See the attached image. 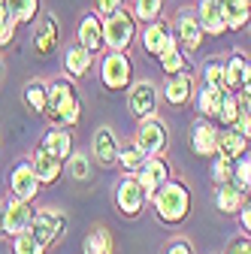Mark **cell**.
Here are the masks:
<instances>
[{"label": "cell", "mask_w": 251, "mask_h": 254, "mask_svg": "<svg viewBox=\"0 0 251 254\" xmlns=\"http://www.w3.org/2000/svg\"><path fill=\"white\" fill-rule=\"evenodd\" d=\"M58 43H61V24L55 15H40L34 21V52L40 58H49L58 52Z\"/></svg>", "instance_id": "e0dca14e"}, {"label": "cell", "mask_w": 251, "mask_h": 254, "mask_svg": "<svg viewBox=\"0 0 251 254\" xmlns=\"http://www.w3.org/2000/svg\"><path fill=\"white\" fill-rule=\"evenodd\" d=\"M94 9H97L103 18L121 12V9H127V0H94Z\"/></svg>", "instance_id": "ab89813d"}, {"label": "cell", "mask_w": 251, "mask_h": 254, "mask_svg": "<svg viewBox=\"0 0 251 254\" xmlns=\"http://www.w3.org/2000/svg\"><path fill=\"white\" fill-rule=\"evenodd\" d=\"M34 215H37V209H34V203H30V200L9 197V200H6V233H9V239H12L15 233L27 230L30 221H34Z\"/></svg>", "instance_id": "ffe728a7"}, {"label": "cell", "mask_w": 251, "mask_h": 254, "mask_svg": "<svg viewBox=\"0 0 251 254\" xmlns=\"http://www.w3.org/2000/svg\"><path fill=\"white\" fill-rule=\"evenodd\" d=\"M161 70L167 73V76H176V73H185V70H191V64H188V52L176 43L173 49H167L161 58Z\"/></svg>", "instance_id": "f1b7e54d"}, {"label": "cell", "mask_w": 251, "mask_h": 254, "mask_svg": "<svg viewBox=\"0 0 251 254\" xmlns=\"http://www.w3.org/2000/svg\"><path fill=\"white\" fill-rule=\"evenodd\" d=\"M248 148V139L242 133H236L233 127H221L218 130V154L227 157V161H236V157H242Z\"/></svg>", "instance_id": "4316f807"}, {"label": "cell", "mask_w": 251, "mask_h": 254, "mask_svg": "<svg viewBox=\"0 0 251 254\" xmlns=\"http://www.w3.org/2000/svg\"><path fill=\"white\" fill-rule=\"evenodd\" d=\"M103 34H106V52H127L139 40V21L130 9H121L103 18Z\"/></svg>", "instance_id": "3957f363"}, {"label": "cell", "mask_w": 251, "mask_h": 254, "mask_svg": "<svg viewBox=\"0 0 251 254\" xmlns=\"http://www.w3.org/2000/svg\"><path fill=\"white\" fill-rule=\"evenodd\" d=\"M179 40H176V30H173V24L161 15V18H154V21H148L145 27H142V34H139V46H142V52L148 55V58H161L167 49H173Z\"/></svg>", "instance_id": "ba28073f"}, {"label": "cell", "mask_w": 251, "mask_h": 254, "mask_svg": "<svg viewBox=\"0 0 251 254\" xmlns=\"http://www.w3.org/2000/svg\"><path fill=\"white\" fill-rule=\"evenodd\" d=\"M233 182H236L242 190H248V194H251V154H248V151L233 161Z\"/></svg>", "instance_id": "f35d334b"}, {"label": "cell", "mask_w": 251, "mask_h": 254, "mask_svg": "<svg viewBox=\"0 0 251 254\" xmlns=\"http://www.w3.org/2000/svg\"><path fill=\"white\" fill-rule=\"evenodd\" d=\"M136 179H139V185L145 188V194H148V200H151V194H154V190H158L161 185H167V182L173 179L170 161H167L164 154H151V157H145V164L139 167Z\"/></svg>", "instance_id": "2e32d148"}, {"label": "cell", "mask_w": 251, "mask_h": 254, "mask_svg": "<svg viewBox=\"0 0 251 254\" xmlns=\"http://www.w3.org/2000/svg\"><path fill=\"white\" fill-rule=\"evenodd\" d=\"M224 3V18H227V30L239 34L251 24V0H221Z\"/></svg>", "instance_id": "484cf974"}, {"label": "cell", "mask_w": 251, "mask_h": 254, "mask_svg": "<svg viewBox=\"0 0 251 254\" xmlns=\"http://www.w3.org/2000/svg\"><path fill=\"white\" fill-rule=\"evenodd\" d=\"M239 227H242V233H248L251 236V197L245 200V206L239 209Z\"/></svg>", "instance_id": "f6af8a7d"}, {"label": "cell", "mask_w": 251, "mask_h": 254, "mask_svg": "<svg viewBox=\"0 0 251 254\" xmlns=\"http://www.w3.org/2000/svg\"><path fill=\"white\" fill-rule=\"evenodd\" d=\"M15 30H18V21H15V18L0 24V49H6V46L15 43Z\"/></svg>", "instance_id": "7bdbcfd3"}, {"label": "cell", "mask_w": 251, "mask_h": 254, "mask_svg": "<svg viewBox=\"0 0 251 254\" xmlns=\"http://www.w3.org/2000/svg\"><path fill=\"white\" fill-rule=\"evenodd\" d=\"M239 94H251V61H245V70H242V85Z\"/></svg>", "instance_id": "bcb514c9"}, {"label": "cell", "mask_w": 251, "mask_h": 254, "mask_svg": "<svg viewBox=\"0 0 251 254\" xmlns=\"http://www.w3.org/2000/svg\"><path fill=\"white\" fill-rule=\"evenodd\" d=\"M164 3H167V0H133V15H136V21L148 24L154 18H161L164 15Z\"/></svg>", "instance_id": "e575fe53"}, {"label": "cell", "mask_w": 251, "mask_h": 254, "mask_svg": "<svg viewBox=\"0 0 251 254\" xmlns=\"http://www.w3.org/2000/svg\"><path fill=\"white\" fill-rule=\"evenodd\" d=\"M158 103H161V88L151 79H139L127 88V112L142 121L148 115H158Z\"/></svg>", "instance_id": "52a82bcc"}, {"label": "cell", "mask_w": 251, "mask_h": 254, "mask_svg": "<svg viewBox=\"0 0 251 254\" xmlns=\"http://www.w3.org/2000/svg\"><path fill=\"white\" fill-rule=\"evenodd\" d=\"M76 43L85 46L91 55H100L106 52V34H103V15L97 9H91L79 18L76 24Z\"/></svg>", "instance_id": "7c38bea8"}, {"label": "cell", "mask_w": 251, "mask_h": 254, "mask_svg": "<svg viewBox=\"0 0 251 254\" xmlns=\"http://www.w3.org/2000/svg\"><path fill=\"white\" fill-rule=\"evenodd\" d=\"M30 164H34V173H37L40 185H55L61 176H64V161H61V157H55L52 151H46L43 145L34 148V154H30Z\"/></svg>", "instance_id": "d6986e66"}, {"label": "cell", "mask_w": 251, "mask_h": 254, "mask_svg": "<svg viewBox=\"0 0 251 254\" xmlns=\"http://www.w3.org/2000/svg\"><path fill=\"white\" fill-rule=\"evenodd\" d=\"M115 209L124 215V218H139L145 203H148V194L145 188L139 185V179L133 173H124L118 182H115Z\"/></svg>", "instance_id": "5b68a950"}, {"label": "cell", "mask_w": 251, "mask_h": 254, "mask_svg": "<svg viewBox=\"0 0 251 254\" xmlns=\"http://www.w3.org/2000/svg\"><path fill=\"white\" fill-rule=\"evenodd\" d=\"M64 170H67L76 182H85V179H91V157H88L85 151H73V154L67 157Z\"/></svg>", "instance_id": "d590c367"}, {"label": "cell", "mask_w": 251, "mask_h": 254, "mask_svg": "<svg viewBox=\"0 0 251 254\" xmlns=\"http://www.w3.org/2000/svg\"><path fill=\"white\" fill-rule=\"evenodd\" d=\"M203 82L212 85V88L227 91V73H224V61L221 58H212V61L203 64Z\"/></svg>", "instance_id": "836d02e7"}, {"label": "cell", "mask_w": 251, "mask_h": 254, "mask_svg": "<svg viewBox=\"0 0 251 254\" xmlns=\"http://www.w3.org/2000/svg\"><path fill=\"white\" fill-rule=\"evenodd\" d=\"M248 27H251V24H248Z\"/></svg>", "instance_id": "816d5d0a"}, {"label": "cell", "mask_w": 251, "mask_h": 254, "mask_svg": "<svg viewBox=\"0 0 251 254\" xmlns=\"http://www.w3.org/2000/svg\"><path fill=\"white\" fill-rule=\"evenodd\" d=\"M151 206L164 227H179V224H185V218L191 215V206H194L191 188L182 179H170L167 185H161L151 194Z\"/></svg>", "instance_id": "6da1fadb"}, {"label": "cell", "mask_w": 251, "mask_h": 254, "mask_svg": "<svg viewBox=\"0 0 251 254\" xmlns=\"http://www.w3.org/2000/svg\"><path fill=\"white\" fill-rule=\"evenodd\" d=\"M9 197H18V200H30L34 203L37 194H40V179L34 173V164H30V157H21V161H15V167L9 170Z\"/></svg>", "instance_id": "30bf717a"}, {"label": "cell", "mask_w": 251, "mask_h": 254, "mask_svg": "<svg viewBox=\"0 0 251 254\" xmlns=\"http://www.w3.org/2000/svg\"><path fill=\"white\" fill-rule=\"evenodd\" d=\"M251 194L248 190H242L236 182H224V185H215V206L218 212H224V215H239V209L245 206Z\"/></svg>", "instance_id": "44dd1931"}, {"label": "cell", "mask_w": 251, "mask_h": 254, "mask_svg": "<svg viewBox=\"0 0 251 254\" xmlns=\"http://www.w3.org/2000/svg\"><path fill=\"white\" fill-rule=\"evenodd\" d=\"M133 142L151 157V154H164L167 145H170V130H167V124L158 118V115H148L136 124V136Z\"/></svg>", "instance_id": "9c48e42d"}, {"label": "cell", "mask_w": 251, "mask_h": 254, "mask_svg": "<svg viewBox=\"0 0 251 254\" xmlns=\"http://www.w3.org/2000/svg\"><path fill=\"white\" fill-rule=\"evenodd\" d=\"M3 239H9V233H6V200H0V242Z\"/></svg>", "instance_id": "7dc6e473"}, {"label": "cell", "mask_w": 251, "mask_h": 254, "mask_svg": "<svg viewBox=\"0 0 251 254\" xmlns=\"http://www.w3.org/2000/svg\"><path fill=\"white\" fill-rule=\"evenodd\" d=\"M9 3V15L18 24H34L40 18V0H6Z\"/></svg>", "instance_id": "1f68e13d"}, {"label": "cell", "mask_w": 251, "mask_h": 254, "mask_svg": "<svg viewBox=\"0 0 251 254\" xmlns=\"http://www.w3.org/2000/svg\"><path fill=\"white\" fill-rule=\"evenodd\" d=\"M3 21H12V15H9V3L0 0V24H3Z\"/></svg>", "instance_id": "c3c4849f"}, {"label": "cell", "mask_w": 251, "mask_h": 254, "mask_svg": "<svg viewBox=\"0 0 251 254\" xmlns=\"http://www.w3.org/2000/svg\"><path fill=\"white\" fill-rule=\"evenodd\" d=\"M224 254H251V236L248 233H239L227 242V251Z\"/></svg>", "instance_id": "60d3db41"}, {"label": "cell", "mask_w": 251, "mask_h": 254, "mask_svg": "<svg viewBox=\"0 0 251 254\" xmlns=\"http://www.w3.org/2000/svg\"><path fill=\"white\" fill-rule=\"evenodd\" d=\"M230 127H233L236 133H242V136L251 142V112H239V115H236V121H233Z\"/></svg>", "instance_id": "ee69618b"}, {"label": "cell", "mask_w": 251, "mask_h": 254, "mask_svg": "<svg viewBox=\"0 0 251 254\" xmlns=\"http://www.w3.org/2000/svg\"><path fill=\"white\" fill-rule=\"evenodd\" d=\"M218 130H221V127H215V121L200 115L191 124V151L197 157H203V161H212L218 154Z\"/></svg>", "instance_id": "5bb4252c"}, {"label": "cell", "mask_w": 251, "mask_h": 254, "mask_svg": "<svg viewBox=\"0 0 251 254\" xmlns=\"http://www.w3.org/2000/svg\"><path fill=\"white\" fill-rule=\"evenodd\" d=\"M100 82L106 91H127L133 85V61L127 52H103Z\"/></svg>", "instance_id": "277c9868"}, {"label": "cell", "mask_w": 251, "mask_h": 254, "mask_svg": "<svg viewBox=\"0 0 251 254\" xmlns=\"http://www.w3.org/2000/svg\"><path fill=\"white\" fill-rule=\"evenodd\" d=\"M209 176H212V185H224V182H233V161L215 154L212 157V167H209Z\"/></svg>", "instance_id": "74e56055"}, {"label": "cell", "mask_w": 251, "mask_h": 254, "mask_svg": "<svg viewBox=\"0 0 251 254\" xmlns=\"http://www.w3.org/2000/svg\"><path fill=\"white\" fill-rule=\"evenodd\" d=\"M161 254H194V245L188 242V239H182V236H176V239L167 242V248Z\"/></svg>", "instance_id": "b9f144b4"}, {"label": "cell", "mask_w": 251, "mask_h": 254, "mask_svg": "<svg viewBox=\"0 0 251 254\" xmlns=\"http://www.w3.org/2000/svg\"><path fill=\"white\" fill-rule=\"evenodd\" d=\"M82 254H115V239L106 227H91L82 242Z\"/></svg>", "instance_id": "83f0119b"}, {"label": "cell", "mask_w": 251, "mask_h": 254, "mask_svg": "<svg viewBox=\"0 0 251 254\" xmlns=\"http://www.w3.org/2000/svg\"><path fill=\"white\" fill-rule=\"evenodd\" d=\"M40 145H43L46 151H52L55 157H61L64 164H67V157L76 151V148H73V133H70V127H49V130L43 133V139H40Z\"/></svg>", "instance_id": "603a6c76"}, {"label": "cell", "mask_w": 251, "mask_h": 254, "mask_svg": "<svg viewBox=\"0 0 251 254\" xmlns=\"http://www.w3.org/2000/svg\"><path fill=\"white\" fill-rule=\"evenodd\" d=\"M197 15H200V27H203L206 37H221L227 30V18H224V3L221 0H200Z\"/></svg>", "instance_id": "ac0fdd59"}, {"label": "cell", "mask_w": 251, "mask_h": 254, "mask_svg": "<svg viewBox=\"0 0 251 254\" xmlns=\"http://www.w3.org/2000/svg\"><path fill=\"white\" fill-rule=\"evenodd\" d=\"M49 127H73L82 118V97L73 85V79L61 76L49 82Z\"/></svg>", "instance_id": "7a4b0ae2"}, {"label": "cell", "mask_w": 251, "mask_h": 254, "mask_svg": "<svg viewBox=\"0 0 251 254\" xmlns=\"http://www.w3.org/2000/svg\"><path fill=\"white\" fill-rule=\"evenodd\" d=\"M224 94L227 91H221V88H212V85H200L197 88V112L203 115V118H209V121H218V115H221V103H224Z\"/></svg>", "instance_id": "d4e9b609"}, {"label": "cell", "mask_w": 251, "mask_h": 254, "mask_svg": "<svg viewBox=\"0 0 251 254\" xmlns=\"http://www.w3.org/2000/svg\"><path fill=\"white\" fill-rule=\"evenodd\" d=\"M245 55L242 52H233L227 61H224V73H227V91H239L242 85V70H245Z\"/></svg>", "instance_id": "d6a6232c"}, {"label": "cell", "mask_w": 251, "mask_h": 254, "mask_svg": "<svg viewBox=\"0 0 251 254\" xmlns=\"http://www.w3.org/2000/svg\"><path fill=\"white\" fill-rule=\"evenodd\" d=\"M67 227H70V221H67L64 212L55 209V206H43V209H37V215H34V221H30L27 230H34V236L43 239L52 248V245H58L67 236Z\"/></svg>", "instance_id": "8992f818"}, {"label": "cell", "mask_w": 251, "mask_h": 254, "mask_svg": "<svg viewBox=\"0 0 251 254\" xmlns=\"http://www.w3.org/2000/svg\"><path fill=\"white\" fill-rule=\"evenodd\" d=\"M3 79H6V64H3V55H0V88H3Z\"/></svg>", "instance_id": "f907efd6"}, {"label": "cell", "mask_w": 251, "mask_h": 254, "mask_svg": "<svg viewBox=\"0 0 251 254\" xmlns=\"http://www.w3.org/2000/svg\"><path fill=\"white\" fill-rule=\"evenodd\" d=\"M194 94H197V79H194L191 70L176 73V76H167V82L161 88V97L170 106H188V103L194 100Z\"/></svg>", "instance_id": "9a60e30c"}, {"label": "cell", "mask_w": 251, "mask_h": 254, "mask_svg": "<svg viewBox=\"0 0 251 254\" xmlns=\"http://www.w3.org/2000/svg\"><path fill=\"white\" fill-rule=\"evenodd\" d=\"M239 106L242 112H251V94H239Z\"/></svg>", "instance_id": "681fc988"}, {"label": "cell", "mask_w": 251, "mask_h": 254, "mask_svg": "<svg viewBox=\"0 0 251 254\" xmlns=\"http://www.w3.org/2000/svg\"><path fill=\"white\" fill-rule=\"evenodd\" d=\"M239 112H242V106H239V91H227L224 94V103H221V115H218V124L230 127Z\"/></svg>", "instance_id": "8d00e7d4"}, {"label": "cell", "mask_w": 251, "mask_h": 254, "mask_svg": "<svg viewBox=\"0 0 251 254\" xmlns=\"http://www.w3.org/2000/svg\"><path fill=\"white\" fill-rule=\"evenodd\" d=\"M21 100H24L27 112L46 115V112H49V82H46V79H30V82H24Z\"/></svg>", "instance_id": "cb8c5ba5"}, {"label": "cell", "mask_w": 251, "mask_h": 254, "mask_svg": "<svg viewBox=\"0 0 251 254\" xmlns=\"http://www.w3.org/2000/svg\"><path fill=\"white\" fill-rule=\"evenodd\" d=\"M173 30H176V40H179V46L191 55V52H197L200 46H203V27H200V15H197V9H179L176 12V21H173Z\"/></svg>", "instance_id": "8fae6325"}, {"label": "cell", "mask_w": 251, "mask_h": 254, "mask_svg": "<svg viewBox=\"0 0 251 254\" xmlns=\"http://www.w3.org/2000/svg\"><path fill=\"white\" fill-rule=\"evenodd\" d=\"M145 157H148V154H145L136 142L121 145V151H118V170H121V173H133V176H136V173H139V167L145 164Z\"/></svg>", "instance_id": "f546056e"}, {"label": "cell", "mask_w": 251, "mask_h": 254, "mask_svg": "<svg viewBox=\"0 0 251 254\" xmlns=\"http://www.w3.org/2000/svg\"><path fill=\"white\" fill-rule=\"evenodd\" d=\"M49 245L34 236V230H21L12 236V254H46Z\"/></svg>", "instance_id": "4dcf8cb0"}, {"label": "cell", "mask_w": 251, "mask_h": 254, "mask_svg": "<svg viewBox=\"0 0 251 254\" xmlns=\"http://www.w3.org/2000/svg\"><path fill=\"white\" fill-rule=\"evenodd\" d=\"M118 151H121V142H118L115 130L112 127H97L91 136V157L103 170H112V167H118Z\"/></svg>", "instance_id": "4fadbf2b"}, {"label": "cell", "mask_w": 251, "mask_h": 254, "mask_svg": "<svg viewBox=\"0 0 251 254\" xmlns=\"http://www.w3.org/2000/svg\"><path fill=\"white\" fill-rule=\"evenodd\" d=\"M91 67H94V55L85 46L73 43V46L64 49V70H67L70 79H85L91 73Z\"/></svg>", "instance_id": "7402d4cb"}]
</instances>
